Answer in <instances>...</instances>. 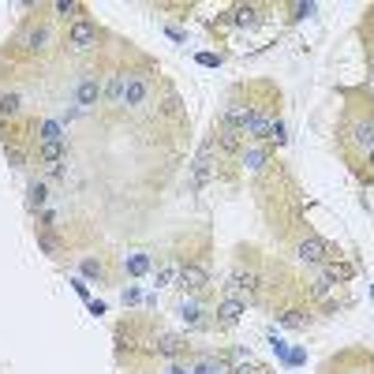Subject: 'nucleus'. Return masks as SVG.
I'll return each mask as SVG.
<instances>
[{
	"mask_svg": "<svg viewBox=\"0 0 374 374\" xmlns=\"http://www.w3.org/2000/svg\"><path fill=\"white\" fill-rule=\"evenodd\" d=\"M228 370H233V367H228L225 359H214V356H202V359L191 367V374H228Z\"/></svg>",
	"mask_w": 374,
	"mask_h": 374,
	"instance_id": "obj_16",
	"label": "nucleus"
},
{
	"mask_svg": "<svg viewBox=\"0 0 374 374\" xmlns=\"http://www.w3.org/2000/svg\"><path fill=\"white\" fill-rule=\"evenodd\" d=\"M176 284H180L183 292L199 296L206 284H210V273H206L202 266H195V262H187V266H180V281H176Z\"/></svg>",
	"mask_w": 374,
	"mask_h": 374,
	"instance_id": "obj_7",
	"label": "nucleus"
},
{
	"mask_svg": "<svg viewBox=\"0 0 374 374\" xmlns=\"http://www.w3.org/2000/svg\"><path fill=\"white\" fill-rule=\"evenodd\" d=\"M240 314H244V300H240V296H225V300L217 303V318H221L225 326L240 322Z\"/></svg>",
	"mask_w": 374,
	"mask_h": 374,
	"instance_id": "obj_11",
	"label": "nucleus"
},
{
	"mask_svg": "<svg viewBox=\"0 0 374 374\" xmlns=\"http://www.w3.org/2000/svg\"><path fill=\"white\" fill-rule=\"evenodd\" d=\"M34 131H38L41 146H46V142H64V124H60V120H38Z\"/></svg>",
	"mask_w": 374,
	"mask_h": 374,
	"instance_id": "obj_13",
	"label": "nucleus"
},
{
	"mask_svg": "<svg viewBox=\"0 0 374 374\" xmlns=\"http://www.w3.org/2000/svg\"><path fill=\"white\" fill-rule=\"evenodd\" d=\"M277 322L289 326V329H303V326H307V311H281Z\"/></svg>",
	"mask_w": 374,
	"mask_h": 374,
	"instance_id": "obj_21",
	"label": "nucleus"
},
{
	"mask_svg": "<svg viewBox=\"0 0 374 374\" xmlns=\"http://www.w3.org/2000/svg\"><path fill=\"white\" fill-rule=\"evenodd\" d=\"M348 374H370V370H348Z\"/></svg>",
	"mask_w": 374,
	"mask_h": 374,
	"instance_id": "obj_31",
	"label": "nucleus"
},
{
	"mask_svg": "<svg viewBox=\"0 0 374 374\" xmlns=\"http://www.w3.org/2000/svg\"><path fill=\"white\" fill-rule=\"evenodd\" d=\"M153 105V75L146 71H127L124 75V105L127 113H146Z\"/></svg>",
	"mask_w": 374,
	"mask_h": 374,
	"instance_id": "obj_1",
	"label": "nucleus"
},
{
	"mask_svg": "<svg viewBox=\"0 0 374 374\" xmlns=\"http://www.w3.org/2000/svg\"><path fill=\"white\" fill-rule=\"evenodd\" d=\"M258 289V273L255 270H233V273H228V284H225V292L228 296H251V292H255Z\"/></svg>",
	"mask_w": 374,
	"mask_h": 374,
	"instance_id": "obj_8",
	"label": "nucleus"
},
{
	"mask_svg": "<svg viewBox=\"0 0 374 374\" xmlns=\"http://www.w3.org/2000/svg\"><path fill=\"white\" fill-rule=\"evenodd\" d=\"M161 113H165V116H180V113H183V102H180V94H176V90H169V94H165V105H161Z\"/></svg>",
	"mask_w": 374,
	"mask_h": 374,
	"instance_id": "obj_23",
	"label": "nucleus"
},
{
	"mask_svg": "<svg viewBox=\"0 0 374 374\" xmlns=\"http://www.w3.org/2000/svg\"><path fill=\"white\" fill-rule=\"evenodd\" d=\"M296 255H300V262H307V266H329V262H337L340 255L333 247L326 244V240H318V236H307L296 244Z\"/></svg>",
	"mask_w": 374,
	"mask_h": 374,
	"instance_id": "obj_2",
	"label": "nucleus"
},
{
	"mask_svg": "<svg viewBox=\"0 0 374 374\" xmlns=\"http://www.w3.org/2000/svg\"><path fill=\"white\" fill-rule=\"evenodd\" d=\"M46 199H49V187L41 180H34V183H30V191H27V206H30V210H41Z\"/></svg>",
	"mask_w": 374,
	"mask_h": 374,
	"instance_id": "obj_18",
	"label": "nucleus"
},
{
	"mask_svg": "<svg viewBox=\"0 0 374 374\" xmlns=\"http://www.w3.org/2000/svg\"><path fill=\"white\" fill-rule=\"evenodd\" d=\"M64 158H68V146H64V142H46V146H38V161L49 165V169L64 165Z\"/></svg>",
	"mask_w": 374,
	"mask_h": 374,
	"instance_id": "obj_12",
	"label": "nucleus"
},
{
	"mask_svg": "<svg viewBox=\"0 0 374 374\" xmlns=\"http://www.w3.org/2000/svg\"><path fill=\"white\" fill-rule=\"evenodd\" d=\"M102 97H105V94H102V83H97V75L86 71L83 79H79V86H75V105H79L83 113H94Z\"/></svg>",
	"mask_w": 374,
	"mask_h": 374,
	"instance_id": "obj_4",
	"label": "nucleus"
},
{
	"mask_svg": "<svg viewBox=\"0 0 374 374\" xmlns=\"http://www.w3.org/2000/svg\"><path fill=\"white\" fill-rule=\"evenodd\" d=\"M165 374H191V367H183V363H180V359H176V363H172V367H169V370H165Z\"/></svg>",
	"mask_w": 374,
	"mask_h": 374,
	"instance_id": "obj_29",
	"label": "nucleus"
},
{
	"mask_svg": "<svg viewBox=\"0 0 374 374\" xmlns=\"http://www.w3.org/2000/svg\"><path fill=\"white\" fill-rule=\"evenodd\" d=\"M348 139H352V146H356V150L370 153L374 150V120H359V124H352Z\"/></svg>",
	"mask_w": 374,
	"mask_h": 374,
	"instance_id": "obj_9",
	"label": "nucleus"
},
{
	"mask_svg": "<svg viewBox=\"0 0 374 374\" xmlns=\"http://www.w3.org/2000/svg\"><path fill=\"white\" fill-rule=\"evenodd\" d=\"M97 38H102V30H97V23L94 19H75V23L68 27V46H71V53H90V49H97Z\"/></svg>",
	"mask_w": 374,
	"mask_h": 374,
	"instance_id": "obj_3",
	"label": "nucleus"
},
{
	"mask_svg": "<svg viewBox=\"0 0 374 374\" xmlns=\"http://www.w3.org/2000/svg\"><path fill=\"white\" fill-rule=\"evenodd\" d=\"M83 273H86V277H97V281H102V277H105V266H102L97 258H83Z\"/></svg>",
	"mask_w": 374,
	"mask_h": 374,
	"instance_id": "obj_26",
	"label": "nucleus"
},
{
	"mask_svg": "<svg viewBox=\"0 0 374 374\" xmlns=\"http://www.w3.org/2000/svg\"><path fill=\"white\" fill-rule=\"evenodd\" d=\"M367 161H370V169H374V150H370V153H367Z\"/></svg>",
	"mask_w": 374,
	"mask_h": 374,
	"instance_id": "obj_30",
	"label": "nucleus"
},
{
	"mask_svg": "<svg viewBox=\"0 0 374 374\" xmlns=\"http://www.w3.org/2000/svg\"><path fill=\"white\" fill-rule=\"evenodd\" d=\"M19 109H23V97L15 90H0V124H4V120H15Z\"/></svg>",
	"mask_w": 374,
	"mask_h": 374,
	"instance_id": "obj_14",
	"label": "nucleus"
},
{
	"mask_svg": "<svg viewBox=\"0 0 374 374\" xmlns=\"http://www.w3.org/2000/svg\"><path fill=\"white\" fill-rule=\"evenodd\" d=\"M19 46H23L27 53H38V57H41V53L53 46V30L46 23H27L23 34H19Z\"/></svg>",
	"mask_w": 374,
	"mask_h": 374,
	"instance_id": "obj_5",
	"label": "nucleus"
},
{
	"mask_svg": "<svg viewBox=\"0 0 374 374\" xmlns=\"http://www.w3.org/2000/svg\"><path fill=\"white\" fill-rule=\"evenodd\" d=\"M8 161H12L15 169H23V150H19V146H8Z\"/></svg>",
	"mask_w": 374,
	"mask_h": 374,
	"instance_id": "obj_28",
	"label": "nucleus"
},
{
	"mask_svg": "<svg viewBox=\"0 0 374 374\" xmlns=\"http://www.w3.org/2000/svg\"><path fill=\"white\" fill-rule=\"evenodd\" d=\"M153 281H158L161 289H165V284H176V281H180V262H165V266L153 273Z\"/></svg>",
	"mask_w": 374,
	"mask_h": 374,
	"instance_id": "obj_19",
	"label": "nucleus"
},
{
	"mask_svg": "<svg viewBox=\"0 0 374 374\" xmlns=\"http://www.w3.org/2000/svg\"><path fill=\"white\" fill-rule=\"evenodd\" d=\"M124 266H127V273H146L150 270V258L146 255H131V258H124Z\"/></svg>",
	"mask_w": 374,
	"mask_h": 374,
	"instance_id": "obj_25",
	"label": "nucleus"
},
{
	"mask_svg": "<svg viewBox=\"0 0 374 374\" xmlns=\"http://www.w3.org/2000/svg\"><path fill=\"white\" fill-rule=\"evenodd\" d=\"M153 356H161V359H180V356H187V337H180V333H158L153 337Z\"/></svg>",
	"mask_w": 374,
	"mask_h": 374,
	"instance_id": "obj_6",
	"label": "nucleus"
},
{
	"mask_svg": "<svg viewBox=\"0 0 374 374\" xmlns=\"http://www.w3.org/2000/svg\"><path fill=\"white\" fill-rule=\"evenodd\" d=\"M233 23H236V27H255V23H258V8H236V12H233Z\"/></svg>",
	"mask_w": 374,
	"mask_h": 374,
	"instance_id": "obj_22",
	"label": "nucleus"
},
{
	"mask_svg": "<svg viewBox=\"0 0 374 374\" xmlns=\"http://www.w3.org/2000/svg\"><path fill=\"white\" fill-rule=\"evenodd\" d=\"M262 161H266V150H251V153H244V165H247V169H262Z\"/></svg>",
	"mask_w": 374,
	"mask_h": 374,
	"instance_id": "obj_27",
	"label": "nucleus"
},
{
	"mask_svg": "<svg viewBox=\"0 0 374 374\" xmlns=\"http://www.w3.org/2000/svg\"><path fill=\"white\" fill-rule=\"evenodd\" d=\"M124 75H127V71H113V75H109V83L102 86L105 102H109V105H116V109L124 105Z\"/></svg>",
	"mask_w": 374,
	"mask_h": 374,
	"instance_id": "obj_10",
	"label": "nucleus"
},
{
	"mask_svg": "<svg viewBox=\"0 0 374 374\" xmlns=\"http://www.w3.org/2000/svg\"><path fill=\"white\" fill-rule=\"evenodd\" d=\"M228 374H270V370L262 367V363H255V359H240V363H236V367L228 370Z\"/></svg>",
	"mask_w": 374,
	"mask_h": 374,
	"instance_id": "obj_24",
	"label": "nucleus"
},
{
	"mask_svg": "<svg viewBox=\"0 0 374 374\" xmlns=\"http://www.w3.org/2000/svg\"><path fill=\"white\" fill-rule=\"evenodd\" d=\"M180 318H183L191 329H199V326H202V303H199V300H183V303H180Z\"/></svg>",
	"mask_w": 374,
	"mask_h": 374,
	"instance_id": "obj_17",
	"label": "nucleus"
},
{
	"mask_svg": "<svg viewBox=\"0 0 374 374\" xmlns=\"http://www.w3.org/2000/svg\"><path fill=\"white\" fill-rule=\"evenodd\" d=\"M240 146H244V135H240V131L217 127V150H221V153H236Z\"/></svg>",
	"mask_w": 374,
	"mask_h": 374,
	"instance_id": "obj_15",
	"label": "nucleus"
},
{
	"mask_svg": "<svg viewBox=\"0 0 374 374\" xmlns=\"http://www.w3.org/2000/svg\"><path fill=\"white\" fill-rule=\"evenodd\" d=\"M53 12H57L60 19H83V4H75V0H57V4H53Z\"/></svg>",
	"mask_w": 374,
	"mask_h": 374,
	"instance_id": "obj_20",
	"label": "nucleus"
}]
</instances>
